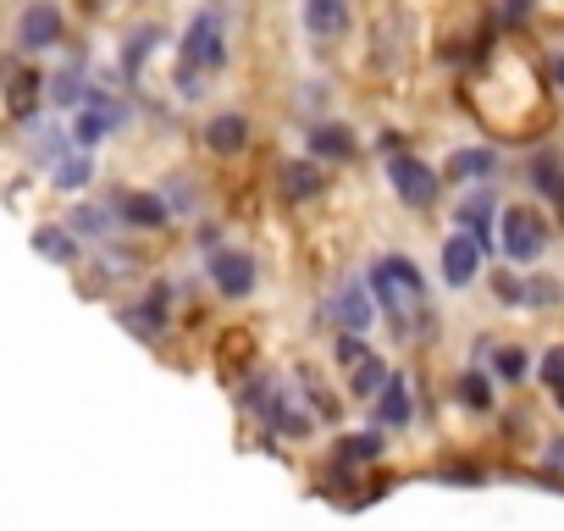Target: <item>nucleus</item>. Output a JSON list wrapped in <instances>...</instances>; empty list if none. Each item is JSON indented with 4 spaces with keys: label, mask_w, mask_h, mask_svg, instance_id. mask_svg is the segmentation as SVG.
<instances>
[{
    "label": "nucleus",
    "mask_w": 564,
    "mask_h": 531,
    "mask_svg": "<svg viewBox=\"0 0 564 531\" xmlns=\"http://www.w3.org/2000/svg\"><path fill=\"white\" fill-rule=\"evenodd\" d=\"M459 399H465V410H492V382L481 371H465L459 377Z\"/></svg>",
    "instance_id": "nucleus-22"
},
{
    "label": "nucleus",
    "mask_w": 564,
    "mask_h": 531,
    "mask_svg": "<svg viewBox=\"0 0 564 531\" xmlns=\"http://www.w3.org/2000/svg\"><path fill=\"white\" fill-rule=\"evenodd\" d=\"M67 227H73V232H84V238H106V232H111L106 210H95V205H78V210L67 216Z\"/></svg>",
    "instance_id": "nucleus-24"
},
{
    "label": "nucleus",
    "mask_w": 564,
    "mask_h": 531,
    "mask_svg": "<svg viewBox=\"0 0 564 531\" xmlns=\"http://www.w3.org/2000/svg\"><path fill=\"white\" fill-rule=\"evenodd\" d=\"M531 188H536V194H547V199H558V194H564V161H558L553 150H542V155L531 161Z\"/></svg>",
    "instance_id": "nucleus-17"
},
{
    "label": "nucleus",
    "mask_w": 564,
    "mask_h": 531,
    "mask_svg": "<svg viewBox=\"0 0 564 531\" xmlns=\"http://www.w3.org/2000/svg\"><path fill=\"white\" fill-rule=\"evenodd\" d=\"M492 371H498L503 382H520V377H525V349H498V355H492Z\"/></svg>",
    "instance_id": "nucleus-26"
},
{
    "label": "nucleus",
    "mask_w": 564,
    "mask_h": 531,
    "mask_svg": "<svg viewBox=\"0 0 564 531\" xmlns=\"http://www.w3.org/2000/svg\"><path fill=\"white\" fill-rule=\"evenodd\" d=\"M305 29H311L316 40L349 34V0H305Z\"/></svg>",
    "instance_id": "nucleus-8"
},
{
    "label": "nucleus",
    "mask_w": 564,
    "mask_h": 531,
    "mask_svg": "<svg viewBox=\"0 0 564 531\" xmlns=\"http://www.w3.org/2000/svg\"><path fill=\"white\" fill-rule=\"evenodd\" d=\"M34 249L51 254V260H62V266H73V254H78V243H73L62 227H40V232H34Z\"/></svg>",
    "instance_id": "nucleus-21"
},
{
    "label": "nucleus",
    "mask_w": 564,
    "mask_h": 531,
    "mask_svg": "<svg viewBox=\"0 0 564 531\" xmlns=\"http://www.w3.org/2000/svg\"><path fill=\"white\" fill-rule=\"evenodd\" d=\"M51 95H56V100H62V106H78V100H84V95H89V89H84V67H78V62H73V67H67V73H56V84H51Z\"/></svg>",
    "instance_id": "nucleus-23"
},
{
    "label": "nucleus",
    "mask_w": 564,
    "mask_h": 531,
    "mask_svg": "<svg viewBox=\"0 0 564 531\" xmlns=\"http://www.w3.org/2000/svg\"><path fill=\"white\" fill-rule=\"evenodd\" d=\"M503 18H509V23H520V18H525V0H509V12H503Z\"/></svg>",
    "instance_id": "nucleus-31"
},
{
    "label": "nucleus",
    "mask_w": 564,
    "mask_h": 531,
    "mask_svg": "<svg viewBox=\"0 0 564 531\" xmlns=\"http://www.w3.org/2000/svg\"><path fill=\"white\" fill-rule=\"evenodd\" d=\"M558 78H564V62H558Z\"/></svg>",
    "instance_id": "nucleus-32"
},
{
    "label": "nucleus",
    "mask_w": 564,
    "mask_h": 531,
    "mask_svg": "<svg viewBox=\"0 0 564 531\" xmlns=\"http://www.w3.org/2000/svg\"><path fill=\"white\" fill-rule=\"evenodd\" d=\"M542 382L564 393V349H547V355H542Z\"/></svg>",
    "instance_id": "nucleus-29"
},
{
    "label": "nucleus",
    "mask_w": 564,
    "mask_h": 531,
    "mask_svg": "<svg viewBox=\"0 0 564 531\" xmlns=\"http://www.w3.org/2000/svg\"><path fill=\"white\" fill-rule=\"evenodd\" d=\"M388 183H393V194L410 205V210H426L432 199H437V188H443V177L426 166V161H415V155H388Z\"/></svg>",
    "instance_id": "nucleus-3"
},
{
    "label": "nucleus",
    "mask_w": 564,
    "mask_h": 531,
    "mask_svg": "<svg viewBox=\"0 0 564 531\" xmlns=\"http://www.w3.org/2000/svg\"><path fill=\"white\" fill-rule=\"evenodd\" d=\"M498 232H503V254L520 260V266H531V260L547 249V221H542L536 210H525V205H509V210L498 216Z\"/></svg>",
    "instance_id": "nucleus-2"
},
{
    "label": "nucleus",
    "mask_w": 564,
    "mask_h": 531,
    "mask_svg": "<svg viewBox=\"0 0 564 531\" xmlns=\"http://www.w3.org/2000/svg\"><path fill=\"white\" fill-rule=\"evenodd\" d=\"M205 144H210L216 155H238V150L249 144V122H243L238 111H221V117L205 122Z\"/></svg>",
    "instance_id": "nucleus-10"
},
{
    "label": "nucleus",
    "mask_w": 564,
    "mask_h": 531,
    "mask_svg": "<svg viewBox=\"0 0 564 531\" xmlns=\"http://www.w3.org/2000/svg\"><path fill=\"white\" fill-rule=\"evenodd\" d=\"M377 421H382V426H410V388H404V377H393V371H388V382L377 388Z\"/></svg>",
    "instance_id": "nucleus-14"
},
{
    "label": "nucleus",
    "mask_w": 564,
    "mask_h": 531,
    "mask_svg": "<svg viewBox=\"0 0 564 531\" xmlns=\"http://www.w3.org/2000/svg\"><path fill=\"white\" fill-rule=\"evenodd\" d=\"M333 316H338V327L344 333H366L371 327V294L360 289V283H349V289H338V300H333Z\"/></svg>",
    "instance_id": "nucleus-12"
},
{
    "label": "nucleus",
    "mask_w": 564,
    "mask_h": 531,
    "mask_svg": "<svg viewBox=\"0 0 564 531\" xmlns=\"http://www.w3.org/2000/svg\"><path fill=\"white\" fill-rule=\"evenodd\" d=\"M371 294L382 300V311H393L399 327L410 322V311L426 305V283H421V272H415V260H410V254H382V260H377Z\"/></svg>",
    "instance_id": "nucleus-1"
},
{
    "label": "nucleus",
    "mask_w": 564,
    "mask_h": 531,
    "mask_svg": "<svg viewBox=\"0 0 564 531\" xmlns=\"http://www.w3.org/2000/svg\"><path fill=\"white\" fill-rule=\"evenodd\" d=\"M311 155H322V161H355V133L338 128V122H322V128H311Z\"/></svg>",
    "instance_id": "nucleus-15"
},
{
    "label": "nucleus",
    "mask_w": 564,
    "mask_h": 531,
    "mask_svg": "<svg viewBox=\"0 0 564 531\" xmlns=\"http://www.w3.org/2000/svg\"><path fill=\"white\" fill-rule=\"evenodd\" d=\"M481 243L470 238V232H454L448 243H443V283L448 289H465V283H476V272H481Z\"/></svg>",
    "instance_id": "nucleus-6"
},
{
    "label": "nucleus",
    "mask_w": 564,
    "mask_h": 531,
    "mask_svg": "<svg viewBox=\"0 0 564 531\" xmlns=\"http://www.w3.org/2000/svg\"><path fill=\"white\" fill-rule=\"evenodd\" d=\"M221 62H227L221 23H216L210 12H199V18L188 23V34H183V67H194V73H216Z\"/></svg>",
    "instance_id": "nucleus-4"
},
{
    "label": "nucleus",
    "mask_w": 564,
    "mask_h": 531,
    "mask_svg": "<svg viewBox=\"0 0 564 531\" xmlns=\"http://www.w3.org/2000/svg\"><path fill=\"white\" fill-rule=\"evenodd\" d=\"M349 371H355V377H349V393H355V399H377V388L388 382V366H382L377 355H366V360H355Z\"/></svg>",
    "instance_id": "nucleus-18"
},
{
    "label": "nucleus",
    "mask_w": 564,
    "mask_h": 531,
    "mask_svg": "<svg viewBox=\"0 0 564 531\" xmlns=\"http://www.w3.org/2000/svg\"><path fill=\"white\" fill-rule=\"evenodd\" d=\"M155 45H161V29H139V34L122 45V73H128V78H139V67L150 62V51H155Z\"/></svg>",
    "instance_id": "nucleus-20"
},
{
    "label": "nucleus",
    "mask_w": 564,
    "mask_h": 531,
    "mask_svg": "<svg viewBox=\"0 0 564 531\" xmlns=\"http://www.w3.org/2000/svg\"><path fill=\"white\" fill-rule=\"evenodd\" d=\"M366 355H371V349L360 344V333H344V338H338V366H344V371H349L355 360H366Z\"/></svg>",
    "instance_id": "nucleus-28"
},
{
    "label": "nucleus",
    "mask_w": 564,
    "mask_h": 531,
    "mask_svg": "<svg viewBox=\"0 0 564 531\" xmlns=\"http://www.w3.org/2000/svg\"><path fill=\"white\" fill-rule=\"evenodd\" d=\"M117 216L128 227H166V199L161 194H117Z\"/></svg>",
    "instance_id": "nucleus-11"
},
{
    "label": "nucleus",
    "mask_w": 564,
    "mask_h": 531,
    "mask_svg": "<svg viewBox=\"0 0 564 531\" xmlns=\"http://www.w3.org/2000/svg\"><path fill=\"white\" fill-rule=\"evenodd\" d=\"M282 194H289V199L322 194V166L316 161H289V166H282Z\"/></svg>",
    "instance_id": "nucleus-16"
},
{
    "label": "nucleus",
    "mask_w": 564,
    "mask_h": 531,
    "mask_svg": "<svg viewBox=\"0 0 564 531\" xmlns=\"http://www.w3.org/2000/svg\"><path fill=\"white\" fill-rule=\"evenodd\" d=\"M117 117H122L117 106H106V100H95V95H89V106H84V117L73 122V144H78V150H95V144L106 139V128H111Z\"/></svg>",
    "instance_id": "nucleus-9"
},
{
    "label": "nucleus",
    "mask_w": 564,
    "mask_h": 531,
    "mask_svg": "<svg viewBox=\"0 0 564 531\" xmlns=\"http://www.w3.org/2000/svg\"><path fill=\"white\" fill-rule=\"evenodd\" d=\"M547 465H553V470H564V437H558V443L547 448Z\"/></svg>",
    "instance_id": "nucleus-30"
},
{
    "label": "nucleus",
    "mask_w": 564,
    "mask_h": 531,
    "mask_svg": "<svg viewBox=\"0 0 564 531\" xmlns=\"http://www.w3.org/2000/svg\"><path fill=\"white\" fill-rule=\"evenodd\" d=\"M382 454V437L377 432H355V437H344V459H377Z\"/></svg>",
    "instance_id": "nucleus-27"
},
{
    "label": "nucleus",
    "mask_w": 564,
    "mask_h": 531,
    "mask_svg": "<svg viewBox=\"0 0 564 531\" xmlns=\"http://www.w3.org/2000/svg\"><path fill=\"white\" fill-rule=\"evenodd\" d=\"M89 183V155H73L56 166V188H84Z\"/></svg>",
    "instance_id": "nucleus-25"
},
{
    "label": "nucleus",
    "mask_w": 564,
    "mask_h": 531,
    "mask_svg": "<svg viewBox=\"0 0 564 531\" xmlns=\"http://www.w3.org/2000/svg\"><path fill=\"white\" fill-rule=\"evenodd\" d=\"M56 40H62V12L51 7V0L29 7L23 23H18V45H23V51H45V45H56Z\"/></svg>",
    "instance_id": "nucleus-7"
},
{
    "label": "nucleus",
    "mask_w": 564,
    "mask_h": 531,
    "mask_svg": "<svg viewBox=\"0 0 564 531\" xmlns=\"http://www.w3.org/2000/svg\"><path fill=\"white\" fill-rule=\"evenodd\" d=\"M254 278H260V272H254V260H249L243 249H216V254H210V283H216L227 300H249V294H254Z\"/></svg>",
    "instance_id": "nucleus-5"
},
{
    "label": "nucleus",
    "mask_w": 564,
    "mask_h": 531,
    "mask_svg": "<svg viewBox=\"0 0 564 531\" xmlns=\"http://www.w3.org/2000/svg\"><path fill=\"white\" fill-rule=\"evenodd\" d=\"M459 221H465V232L487 249V227H492V199L487 194H470L465 205H459Z\"/></svg>",
    "instance_id": "nucleus-19"
},
{
    "label": "nucleus",
    "mask_w": 564,
    "mask_h": 531,
    "mask_svg": "<svg viewBox=\"0 0 564 531\" xmlns=\"http://www.w3.org/2000/svg\"><path fill=\"white\" fill-rule=\"evenodd\" d=\"M492 172H498V155H492V150H454L448 166H443L448 183H481V177H492Z\"/></svg>",
    "instance_id": "nucleus-13"
}]
</instances>
